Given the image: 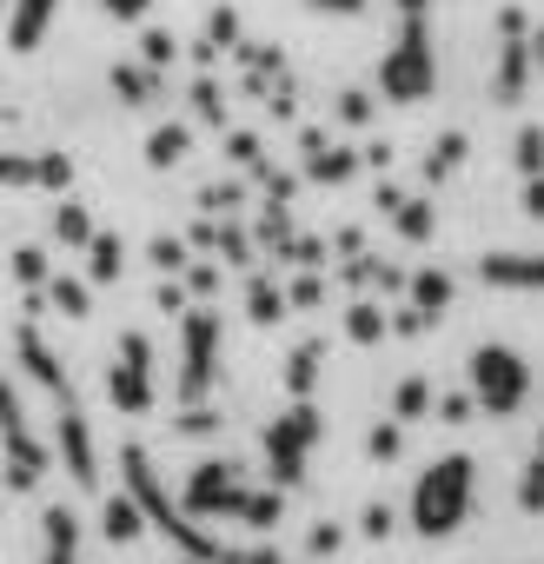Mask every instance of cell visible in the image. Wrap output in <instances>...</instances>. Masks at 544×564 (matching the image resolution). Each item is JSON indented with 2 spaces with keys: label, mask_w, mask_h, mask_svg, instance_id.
<instances>
[{
  "label": "cell",
  "mask_w": 544,
  "mask_h": 564,
  "mask_svg": "<svg viewBox=\"0 0 544 564\" xmlns=\"http://www.w3.org/2000/svg\"><path fill=\"white\" fill-rule=\"evenodd\" d=\"M41 306H61L67 319H87L94 313V286H87V279H74V272H47L41 279Z\"/></svg>",
  "instance_id": "cell-14"
},
{
  "label": "cell",
  "mask_w": 544,
  "mask_h": 564,
  "mask_svg": "<svg viewBox=\"0 0 544 564\" xmlns=\"http://www.w3.org/2000/svg\"><path fill=\"white\" fill-rule=\"evenodd\" d=\"M346 339H359V346H379V339H385V306L359 300V306L346 313Z\"/></svg>",
  "instance_id": "cell-29"
},
{
  "label": "cell",
  "mask_w": 544,
  "mask_h": 564,
  "mask_svg": "<svg viewBox=\"0 0 544 564\" xmlns=\"http://www.w3.org/2000/svg\"><path fill=\"white\" fill-rule=\"evenodd\" d=\"M179 432H186V438H206V432H219V412H213L206 399H199V405H179Z\"/></svg>",
  "instance_id": "cell-39"
},
{
  "label": "cell",
  "mask_w": 544,
  "mask_h": 564,
  "mask_svg": "<svg viewBox=\"0 0 544 564\" xmlns=\"http://www.w3.org/2000/svg\"><path fill=\"white\" fill-rule=\"evenodd\" d=\"M199 199H206V206H239V186H232V180H226V186H206V193H199Z\"/></svg>",
  "instance_id": "cell-57"
},
{
  "label": "cell",
  "mask_w": 544,
  "mask_h": 564,
  "mask_svg": "<svg viewBox=\"0 0 544 564\" xmlns=\"http://www.w3.org/2000/svg\"><path fill=\"white\" fill-rule=\"evenodd\" d=\"M537 458H544V432H537Z\"/></svg>",
  "instance_id": "cell-60"
},
{
  "label": "cell",
  "mask_w": 544,
  "mask_h": 564,
  "mask_svg": "<svg viewBox=\"0 0 544 564\" xmlns=\"http://www.w3.org/2000/svg\"><path fill=\"white\" fill-rule=\"evenodd\" d=\"M54 14H61V0H14V21H8V41H14L21 54H34V47L47 41Z\"/></svg>",
  "instance_id": "cell-13"
},
{
  "label": "cell",
  "mask_w": 544,
  "mask_h": 564,
  "mask_svg": "<svg viewBox=\"0 0 544 564\" xmlns=\"http://www.w3.org/2000/svg\"><path fill=\"white\" fill-rule=\"evenodd\" d=\"M518 173L531 180V173H544V127H518Z\"/></svg>",
  "instance_id": "cell-34"
},
{
  "label": "cell",
  "mask_w": 544,
  "mask_h": 564,
  "mask_svg": "<svg viewBox=\"0 0 544 564\" xmlns=\"http://www.w3.org/2000/svg\"><path fill=\"white\" fill-rule=\"evenodd\" d=\"M34 186L67 193V186H74V160H67V153H34Z\"/></svg>",
  "instance_id": "cell-31"
},
{
  "label": "cell",
  "mask_w": 544,
  "mask_h": 564,
  "mask_svg": "<svg viewBox=\"0 0 544 564\" xmlns=\"http://www.w3.org/2000/svg\"><path fill=\"white\" fill-rule=\"evenodd\" d=\"M153 300H160V313H186V286H179V272H166V279H160Z\"/></svg>",
  "instance_id": "cell-48"
},
{
  "label": "cell",
  "mask_w": 544,
  "mask_h": 564,
  "mask_svg": "<svg viewBox=\"0 0 544 564\" xmlns=\"http://www.w3.org/2000/svg\"><path fill=\"white\" fill-rule=\"evenodd\" d=\"M100 8H107L113 21H146V14H153V0H100Z\"/></svg>",
  "instance_id": "cell-54"
},
{
  "label": "cell",
  "mask_w": 544,
  "mask_h": 564,
  "mask_svg": "<svg viewBox=\"0 0 544 564\" xmlns=\"http://www.w3.org/2000/svg\"><path fill=\"white\" fill-rule=\"evenodd\" d=\"M405 293H412V306H418L425 319H438V313L451 306V272L425 265V272H412V279H405Z\"/></svg>",
  "instance_id": "cell-18"
},
{
  "label": "cell",
  "mask_w": 544,
  "mask_h": 564,
  "mask_svg": "<svg viewBox=\"0 0 544 564\" xmlns=\"http://www.w3.org/2000/svg\"><path fill=\"white\" fill-rule=\"evenodd\" d=\"M47 272H54V265H47L41 246H21V252H14V279H21L28 293H41V279H47Z\"/></svg>",
  "instance_id": "cell-35"
},
{
  "label": "cell",
  "mask_w": 544,
  "mask_h": 564,
  "mask_svg": "<svg viewBox=\"0 0 544 564\" xmlns=\"http://www.w3.org/2000/svg\"><path fill=\"white\" fill-rule=\"evenodd\" d=\"M173 54H179V47H173V34H160V28L140 41V61H146V67H173Z\"/></svg>",
  "instance_id": "cell-44"
},
{
  "label": "cell",
  "mask_w": 544,
  "mask_h": 564,
  "mask_svg": "<svg viewBox=\"0 0 544 564\" xmlns=\"http://www.w3.org/2000/svg\"><path fill=\"white\" fill-rule=\"evenodd\" d=\"M193 107H199V120H206V127H226V100H219V87H213V80H193Z\"/></svg>",
  "instance_id": "cell-38"
},
{
  "label": "cell",
  "mask_w": 544,
  "mask_h": 564,
  "mask_svg": "<svg viewBox=\"0 0 544 564\" xmlns=\"http://www.w3.org/2000/svg\"><path fill=\"white\" fill-rule=\"evenodd\" d=\"M100 531H107L113 544H133V538L146 531V518H140V505L120 491V498H107V505H100Z\"/></svg>",
  "instance_id": "cell-22"
},
{
  "label": "cell",
  "mask_w": 544,
  "mask_h": 564,
  "mask_svg": "<svg viewBox=\"0 0 544 564\" xmlns=\"http://www.w3.org/2000/svg\"><path fill=\"white\" fill-rule=\"evenodd\" d=\"M352 173H359V153L352 147H313L306 153V180L313 186H346Z\"/></svg>",
  "instance_id": "cell-16"
},
{
  "label": "cell",
  "mask_w": 544,
  "mask_h": 564,
  "mask_svg": "<svg viewBox=\"0 0 544 564\" xmlns=\"http://www.w3.org/2000/svg\"><path fill=\"white\" fill-rule=\"evenodd\" d=\"M425 326H432V319H425V313H418V306H399V313H392V319H385V333H399V339H418V333H425Z\"/></svg>",
  "instance_id": "cell-47"
},
{
  "label": "cell",
  "mask_w": 544,
  "mask_h": 564,
  "mask_svg": "<svg viewBox=\"0 0 544 564\" xmlns=\"http://www.w3.org/2000/svg\"><path fill=\"white\" fill-rule=\"evenodd\" d=\"M518 505H524V511H544V458H531V465H524V485H518Z\"/></svg>",
  "instance_id": "cell-43"
},
{
  "label": "cell",
  "mask_w": 544,
  "mask_h": 564,
  "mask_svg": "<svg viewBox=\"0 0 544 564\" xmlns=\"http://www.w3.org/2000/svg\"><path fill=\"white\" fill-rule=\"evenodd\" d=\"M392 524H399V518H392V505H366V518H359V531H366V538H392Z\"/></svg>",
  "instance_id": "cell-50"
},
{
  "label": "cell",
  "mask_w": 544,
  "mask_h": 564,
  "mask_svg": "<svg viewBox=\"0 0 544 564\" xmlns=\"http://www.w3.org/2000/svg\"><path fill=\"white\" fill-rule=\"evenodd\" d=\"M74 557H80V524H74L67 505H54L47 511V557L41 564H74Z\"/></svg>",
  "instance_id": "cell-19"
},
{
  "label": "cell",
  "mask_w": 544,
  "mask_h": 564,
  "mask_svg": "<svg viewBox=\"0 0 544 564\" xmlns=\"http://www.w3.org/2000/svg\"><path fill=\"white\" fill-rule=\"evenodd\" d=\"M213 252H219L226 265H252V232H239V226H219V232H213Z\"/></svg>",
  "instance_id": "cell-33"
},
{
  "label": "cell",
  "mask_w": 544,
  "mask_h": 564,
  "mask_svg": "<svg viewBox=\"0 0 544 564\" xmlns=\"http://www.w3.org/2000/svg\"><path fill=\"white\" fill-rule=\"evenodd\" d=\"M478 279L498 293H544V252H485Z\"/></svg>",
  "instance_id": "cell-11"
},
{
  "label": "cell",
  "mask_w": 544,
  "mask_h": 564,
  "mask_svg": "<svg viewBox=\"0 0 544 564\" xmlns=\"http://www.w3.org/2000/svg\"><path fill=\"white\" fill-rule=\"evenodd\" d=\"M425 412H432V386L425 379H405L392 392V419H425Z\"/></svg>",
  "instance_id": "cell-32"
},
{
  "label": "cell",
  "mask_w": 544,
  "mask_h": 564,
  "mask_svg": "<svg viewBox=\"0 0 544 564\" xmlns=\"http://www.w3.org/2000/svg\"><path fill=\"white\" fill-rule=\"evenodd\" d=\"M179 286H186V300H213L219 293V265H179Z\"/></svg>",
  "instance_id": "cell-36"
},
{
  "label": "cell",
  "mask_w": 544,
  "mask_h": 564,
  "mask_svg": "<svg viewBox=\"0 0 544 564\" xmlns=\"http://www.w3.org/2000/svg\"><path fill=\"white\" fill-rule=\"evenodd\" d=\"M366 452H372L379 465H392V458L405 452V432H399V425H372V438H366Z\"/></svg>",
  "instance_id": "cell-40"
},
{
  "label": "cell",
  "mask_w": 544,
  "mask_h": 564,
  "mask_svg": "<svg viewBox=\"0 0 544 564\" xmlns=\"http://www.w3.org/2000/svg\"><path fill=\"white\" fill-rule=\"evenodd\" d=\"M524 34H504V47H498V74H491V100L498 107H518L524 87H531V47H524Z\"/></svg>",
  "instance_id": "cell-12"
},
{
  "label": "cell",
  "mask_w": 544,
  "mask_h": 564,
  "mask_svg": "<svg viewBox=\"0 0 544 564\" xmlns=\"http://www.w3.org/2000/svg\"><path fill=\"white\" fill-rule=\"evenodd\" d=\"M54 239H61V246H87V239H94V213H87L80 199H61V206H54Z\"/></svg>",
  "instance_id": "cell-27"
},
{
  "label": "cell",
  "mask_w": 544,
  "mask_h": 564,
  "mask_svg": "<svg viewBox=\"0 0 544 564\" xmlns=\"http://www.w3.org/2000/svg\"><path fill=\"white\" fill-rule=\"evenodd\" d=\"M14 346H21V359H28L34 386H47L54 399H74V392H67V379H61V359H54V352L41 346V333H34V326H21V333H14Z\"/></svg>",
  "instance_id": "cell-15"
},
{
  "label": "cell",
  "mask_w": 544,
  "mask_h": 564,
  "mask_svg": "<svg viewBox=\"0 0 544 564\" xmlns=\"http://www.w3.org/2000/svg\"><path fill=\"white\" fill-rule=\"evenodd\" d=\"M286 239H293V213H286V199H265V206H259V219H252V246L286 252Z\"/></svg>",
  "instance_id": "cell-20"
},
{
  "label": "cell",
  "mask_w": 544,
  "mask_h": 564,
  "mask_svg": "<svg viewBox=\"0 0 544 564\" xmlns=\"http://www.w3.org/2000/svg\"><path fill=\"white\" fill-rule=\"evenodd\" d=\"M280 511H286V491H246L239 498V518L252 531H272V524H280Z\"/></svg>",
  "instance_id": "cell-28"
},
{
  "label": "cell",
  "mask_w": 544,
  "mask_h": 564,
  "mask_svg": "<svg viewBox=\"0 0 544 564\" xmlns=\"http://www.w3.org/2000/svg\"><path fill=\"white\" fill-rule=\"evenodd\" d=\"M120 259H127L120 232H100V226H94V239H87V286H113V279H120Z\"/></svg>",
  "instance_id": "cell-17"
},
{
  "label": "cell",
  "mask_w": 544,
  "mask_h": 564,
  "mask_svg": "<svg viewBox=\"0 0 544 564\" xmlns=\"http://www.w3.org/2000/svg\"><path fill=\"white\" fill-rule=\"evenodd\" d=\"M239 498H246V485H239V465L232 458H206L193 478H186V491H179V511L199 524V518H239Z\"/></svg>",
  "instance_id": "cell-7"
},
{
  "label": "cell",
  "mask_w": 544,
  "mask_h": 564,
  "mask_svg": "<svg viewBox=\"0 0 544 564\" xmlns=\"http://www.w3.org/2000/svg\"><path fill=\"white\" fill-rule=\"evenodd\" d=\"M146 259H153L160 272H179V265H186V239H166V232H160V239L146 246Z\"/></svg>",
  "instance_id": "cell-42"
},
{
  "label": "cell",
  "mask_w": 544,
  "mask_h": 564,
  "mask_svg": "<svg viewBox=\"0 0 544 564\" xmlns=\"http://www.w3.org/2000/svg\"><path fill=\"white\" fill-rule=\"evenodd\" d=\"M319 432H326V419H319L313 399H293V412H280V419L265 425V458H272V478H280V491L306 485V452L319 445Z\"/></svg>",
  "instance_id": "cell-5"
},
{
  "label": "cell",
  "mask_w": 544,
  "mask_h": 564,
  "mask_svg": "<svg viewBox=\"0 0 544 564\" xmlns=\"http://www.w3.org/2000/svg\"><path fill=\"white\" fill-rule=\"evenodd\" d=\"M339 544H346V531H339L333 518H326V524H313V557H333Z\"/></svg>",
  "instance_id": "cell-52"
},
{
  "label": "cell",
  "mask_w": 544,
  "mask_h": 564,
  "mask_svg": "<svg viewBox=\"0 0 544 564\" xmlns=\"http://www.w3.org/2000/svg\"><path fill=\"white\" fill-rule=\"evenodd\" d=\"M465 147H471L465 133H445V140H432V153H425V180H445V173L465 160Z\"/></svg>",
  "instance_id": "cell-30"
},
{
  "label": "cell",
  "mask_w": 544,
  "mask_h": 564,
  "mask_svg": "<svg viewBox=\"0 0 544 564\" xmlns=\"http://www.w3.org/2000/svg\"><path fill=\"white\" fill-rule=\"evenodd\" d=\"M113 94H120L127 107H146V100L160 94V67H146V61H140V67H113Z\"/></svg>",
  "instance_id": "cell-24"
},
{
  "label": "cell",
  "mask_w": 544,
  "mask_h": 564,
  "mask_svg": "<svg viewBox=\"0 0 544 564\" xmlns=\"http://www.w3.org/2000/svg\"><path fill=\"white\" fill-rule=\"evenodd\" d=\"M339 120L346 127H366L372 120V94H339Z\"/></svg>",
  "instance_id": "cell-49"
},
{
  "label": "cell",
  "mask_w": 544,
  "mask_h": 564,
  "mask_svg": "<svg viewBox=\"0 0 544 564\" xmlns=\"http://www.w3.org/2000/svg\"><path fill=\"white\" fill-rule=\"evenodd\" d=\"M432 87H438L432 28H425V14H405L399 47L379 61V94H385V100H432Z\"/></svg>",
  "instance_id": "cell-3"
},
{
  "label": "cell",
  "mask_w": 544,
  "mask_h": 564,
  "mask_svg": "<svg viewBox=\"0 0 544 564\" xmlns=\"http://www.w3.org/2000/svg\"><path fill=\"white\" fill-rule=\"evenodd\" d=\"M219 379V319L206 306L179 313V379H173V405H199Z\"/></svg>",
  "instance_id": "cell-4"
},
{
  "label": "cell",
  "mask_w": 544,
  "mask_h": 564,
  "mask_svg": "<svg viewBox=\"0 0 544 564\" xmlns=\"http://www.w3.org/2000/svg\"><path fill=\"white\" fill-rule=\"evenodd\" d=\"M226 153H232V160H239L246 173L259 166V140H252V133H226Z\"/></svg>",
  "instance_id": "cell-51"
},
{
  "label": "cell",
  "mask_w": 544,
  "mask_h": 564,
  "mask_svg": "<svg viewBox=\"0 0 544 564\" xmlns=\"http://www.w3.org/2000/svg\"><path fill=\"white\" fill-rule=\"evenodd\" d=\"M392 226H399V239L425 246V239L438 232V213H432V199H399V206H392Z\"/></svg>",
  "instance_id": "cell-23"
},
{
  "label": "cell",
  "mask_w": 544,
  "mask_h": 564,
  "mask_svg": "<svg viewBox=\"0 0 544 564\" xmlns=\"http://www.w3.org/2000/svg\"><path fill=\"white\" fill-rule=\"evenodd\" d=\"M120 471H127V498L140 505V518H146V531H160V538H173L179 544V557L186 564H280V551H265V544H226V538H206V531H193V518L160 491V478H153V458L140 452V445H127L120 452Z\"/></svg>",
  "instance_id": "cell-1"
},
{
  "label": "cell",
  "mask_w": 544,
  "mask_h": 564,
  "mask_svg": "<svg viewBox=\"0 0 544 564\" xmlns=\"http://www.w3.org/2000/svg\"><path fill=\"white\" fill-rule=\"evenodd\" d=\"M524 213H531V219H544V173H531V180H524Z\"/></svg>",
  "instance_id": "cell-56"
},
{
  "label": "cell",
  "mask_w": 544,
  "mask_h": 564,
  "mask_svg": "<svg viewBox=\"0 0 544 564\" xmlns=\"http://www.w3.org/2000/svg\"><path fill=\"white\" fill-rule=\"evenodd\" d=\"M0 186H34V160L28 153H0Z\"/></svg>",
  "instance_id": "cell-46"
},
{
  "label": "cell",
  "mask_w": 544,
  "mask_h": 564,
  "mask_svg": "<svg viewBox=\"0 0 544 564\" xmlns=\"http://www.w3.org/2000/svg\"><path fill=\"white\" fill-rule=\"evenodd\" d=\"M107 392H113L120 412H146L153 405V346H146V333H127L120 339V359L107 372Z\"/></svg>",
  "instance_id": "cell-9"
},
{
  "label": "cell",
  "mask_w": 544,
  "mask_h": 564,
  "mask_svg": "<svg viewBox=\"0 0 544 564\" xmlns=\"http://www.w3.org/2000/svg\"><path fill=\"white\" fill-rule=\"evenodd\" d=\"M206 47H239V14H232V8H213V21H206Z\"/></svg>",
  "instance_id": "cell-37"
},
{
  "label": "cell",
  "mask_w": 544,
  "mask_h": 564,
  "mask_svg": "<svg viewBox=\"0 0 544 564\" xmlns=\"http://www.w3.org/2000/svg\"><path fill=\"white\" fill-rule=\"evenodd\" d=\"M186 147H193V133H186V127H153V133H146V166H160V173H166V166H179V160H186Z\"/></svg>",
  "instance_id": "cell-25"
},
{
  "label": "cell",
  "mask_w": 544,
  "mask_h": 564,
  "mask_svg": "<svg viewBox=\"0 0 544 564\" xmlns=\"http://www.w3.org/2000/svg\"><path fill=\"white\" fill-rule=\"evenodd\" d=\"M252 180L265 186V199H293V193H300V180H293V173H280V166H265V160L252 166Z\"/></svg>",
  "instance_id": "cell-41"
},
{
  "label": "cell",
  "mask_w": 544,
  "mask_h": 564,
  "mask_svg": "<svg viewBox=\"0 0 544 564\" xmlns=\"http://www.w3.org/2000/svg\"><path fill=\"white\" fill-rule=\"evenodd\" d=\"M465 511H471V458L451 452V458L425 465V478H418V491H412V524H418L425 538H451V531L465 524Z\"/></svg>",
  "instance_id": "cell-2"
},
{
  "label": "cell",
  "mask_w": 544,
  "mask_h": 564,
  "mask_svg": "<svg viewBox=\"0 0 544 564\" xmlns=\"http://www.w3.org/2000/svg\"><path fill=\"white\" fill-rule=\"evenodd\" d=\"M471 412H478V405H471V392H458V399H445V405H438V419H445V425H465Z\"/></svg>",
  "instance_id": "cell-55"
},
{
  "label": "cell",
  "mask_w": 544,
  "mask_h": 564,
  "mask_svg": "<svg viewBox=\"0 0 544 564\" xmlns=\"http://www.w3.org/2000/svg\"><path fill=\"white\" fill-rule=\"evenodd\" d=\"M524 47H531V67H544V28H537V34H524Z\"/></svg>",
  "instance_id": "cell-58"
},
{
  "label": "cell",
  "mask_w": 544,
  "mask_h": 564,
  "mask_svg": "<svg viewBox=\"0 0 544 564\" xmlns=\"http://www.w3.org/2000/svg\"><path fill=\"white\" fill-rule=\"evenodd\" d=\"M246 313H252L259 326H280V319H286V293H280V286H272V279H265V272H259V279H252V286H246Z\"/></svg>",
  "instance_id": "cell-26"
},
{
  "label": "cell",
  "mask_w": 544,
  "mask_h": 564,
  "mask_svg": "<svg viewBox=\"0 0 544 564\" xmlns=\"http://www.w3.org/2000/svg\"><path fill=\"white\" fill-rule=\"evenodd\" d=\"M319 366H326V346H319V339H306V346L286 359V392H293V399H313V386H319Z\"/></svg>",
  "instance_id": "cell-21"
},
{
  "label": "cell",
  "mask_w": 544,
  "mask_h": 564,
  "mask_svg": "<svg viewBox=\"0 0 544 564\" xmlns=\"http://www.w3.org/2000/svg\"><path fill=\"white\" fill-rule=\"evenodd\" d=\"M524 399H531V366H524L511 346H478V352H471V405L491 412V419H504V412H518Z\"/></svg>",
  "instance_id": "cell-6"
},
{
  "label": "cell",
  "mask_w": 544,
  "mask_h": 564,
  "mask_svg": "<svg viewBox=\"0 0 544 564\" xmlns=\"http://www.w3.org/2000/svg\"><path fill=\"white\" fill-rule=\"evenodd\" d=\"M0 445H8V465H14V491H34V485H41V471H47V445L28 432V419H21V399H14L8 372H0Z\"/></svg>",
  "instance_id": "cell-8"
},
{
  "label": "cell",
  "mask_w": 544,
  "mask_h": 564,
  "mask_svg": "<svg viewBox=\"0 0 544 564\" xmlns=\"http://www.w3.org/2000/svg\"><path fill=\"white\" fill-rule=\"evenodd\" d=\"M432 8V0H399V14H425Z\"/></svg>",
  "instance_id": "cell-59"
},
{
  "label": "cell",
  "mask_w": 544,
  "mask_h": 564,
  "mask_svg": "<svg viewBox=\"0 0 544 564\" xmlns=\"http://www.w3.org/2000/svg\"><path fill=\"white\" fill-rule=\"evenodd\" d=\"M326 300V279L319 272H306V279H293V286H286V306H319Z\"/></svg>",
  "instance_id": "cell-45"
},
{
  "label": "cell",
  "mask_w": 544,
  "mask_h": 564,
  "mask_svg": "<svg viewBox=\"0 0 544 564\" xmlns=\"http://www.w3.org/2000/svg\"><path fill=\"white\" fill-rule=\"evenodd\" d=\"M306 8H319V14H339V21H359L372 0H306Z\"/></svg>",
  "instance_id": "cell-53"
},
{
  "label": "cell",
  "mask_w": 544,
  "mask_h": 564,
  "mask_svg": "<svg viewBox=\"0 0 544 564\" xmlns=\"http://www.w3.org/2000/svg\"><path fill=\"white\" fill-rule=\"evenodd\" d=\"M61 458L74 485H100V452H94V425L80 419L74 399H61Z\"/></svg>",
  "instance_id": "cell-10"
}]
</instances>
